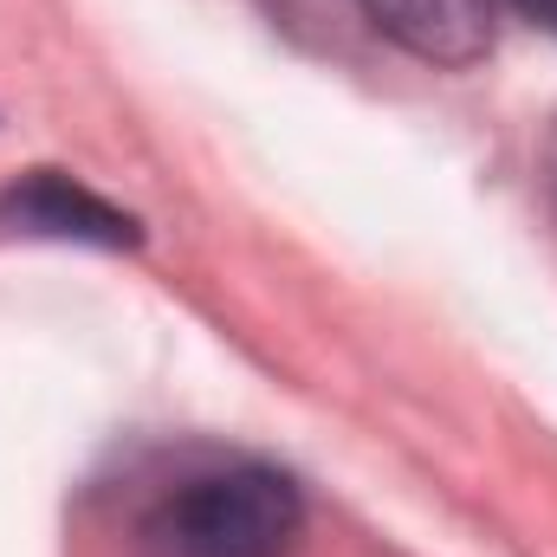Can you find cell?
Masks as SVG:
<instances>
[{"mask_svg": "<svg viewBox=\"0 0 557 557\" xmlns=\"http://www.w3.org/2000/svg\"><path fill=\"white\" fill-rule=\"evenodd\" d=\"M305 532V499L278 467H214L182 480L143 525L149 557H285Z\"/></svg>", "mask_w": 557, "mask_h": 557, "instance_id": "cell-1", "label": "cell"}, {"mask_svg": "<svg viewBox=\"0 0 557 557\" xmlns=\"http://www.w3.org/2000/svg\"><path fill=\"white\" fill-rule=\"evenodd\" d=\"M357 13L389 46L441 72L480 65L499 39V0H357Z\"/></svg>", "mask_w": 557, "mask_h": 557, "instance_id": "cell-2", "label": "cell"}, {"mask_svg": "<svg viewBox=\"0 0 557 557\" xmlns=\"http://www.w3.org/2000/svg\"><path fill=\"white\" fill-rule=\"evenodd\" d=\"M0 227L7 234H33V240H78V247H137V221L124 208H111L104 195H91L85 182L59 175V169H33L0 195Z\"/></svg>", "mask_w": 557, "mask_h": 557, "instance_id": "cell-3", "label": "cell"}, {"mask_svg": "<svg viewBox=\"0 0 557 557\" xmlns=\"http://www.w3.org/2000/svg\"><path fill=\"white\" fill-rule=\"evenodd\" d=\"M512 7H519V13H525L532 26H545V33L557 39V0H512Z\"/></svg>", "mask_w": 557, "mask_h": 557, "instance_id": "cell-4", "label": "cell"}, {"mask_svg": "<svg viewBox=\"0 0 557 557\" xmlns=\"http://www.w3.org/2000/svg\"><path fill=\"white\" fill-rule=\"evenodd\" d=\"M545 188H552V208H557V124H552V137H545Z\"/></svg>", "mask_w": 557, "mask_h": 557, "instance_id": "cell-5", "label": "cell"}]
</instances>
